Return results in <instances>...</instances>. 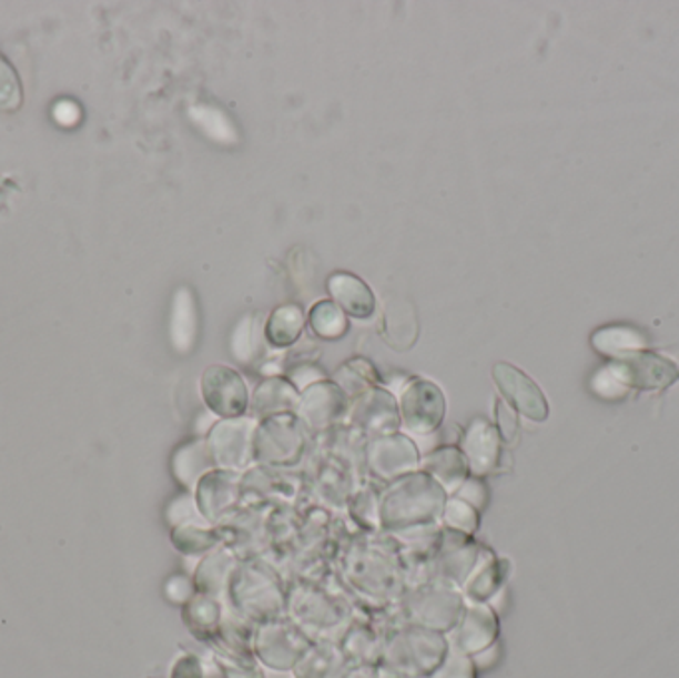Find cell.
Wrapping results in <instances>:
<instances>
[{"label": "cell", "instance_id": "cell-1", "mask_svg": "<svg viewBox=\"0 0 679 678\" xmlns=\"http://www.w3.org/2000/svg\"><path fill=\"white\" fill-rule=\"evenodd\" d=\"M447 496L445 487L422 469L407 474L392 482L379 497V529L404 534L415 527L434 526L442 519Z\"/></svg>", "mask_w": 679, "mask_h": 678}, {"label": "cell", "instance_id": "cell-2", "mask_svg": "<svg viewBox=\"0 0 679 678\" xmlns=\"http://www.w3.org/2000/svg\"><path fill=\"white\" fill-rule=\"evenodd\" d=\"M229 611L251 625L286 617V593L273 569L261 561L236 565L225 595Z\"/></svg>", "mask_w": 679, "mask_h": 678}, {"label": "cell", "instance_id": "cell-3", "mask_svg": "<svg viewBox=\"0 0 679 678\" xmlns=\"http://www.w3.org/2000/svg\"><path fill=\"white\" fill-rule=\"evenodd\" d=\"M447 652L449 639L444 633L399 623L384 630L379 667L404 677L425 678L444 662Z\"/></svg>", "mask_w": 679, "mask_h": 678}, {"label": "cell", "instance_id": "cell-4", "mask_svg": "<svg viewBox=\"0 0 679 678\" xmlns=\"http://www.w3.org/2000/svg\"><path fill=\"white\" fill-rule=\"evenodd\" d=\"M286 617L312 640L338 642L352 623V609L348 603L316 585H296L286 593Z\"/></svg>", "mask_w": 679, "mask_h": 678}, {"label": "cell", "instance_id": "cell-5", "mask_svg": "<svg viewBox=\"0 0 679 678\" xmlns=\"http://www.w3.org/2000/svg\"><path fill=\"white\" fill-rule=\"evenodd\" d=\"M404 623L449 635L467 607L463 593L449 583H425L404 595Z\"/></svg>", "mask_w": 679, "mask_h": 678}, {"label": "cell", "instance_id": "cell-6", "mask_svg": "<svg viewBox=\"0 0 679 678\" xmlns=\"http://www.w3.org/2000/svg\"><path fill=\"white\" fill-rule=\"evenodd\" d=\"M308 446V431L294 412L259 421L255 432V462L274 468H288L301 462Z\"/></svg>", "mask_w": 679, "mask_h": 678}, {"label": "cell", "instance_id": "cell-7", "mask_svg": "<svg viewBox=\"0 0 679 678\" xmlns=\"http://www.w3.org/2000/svg\"><path fill=\"white\" fill-rule=\"evenodd\" d=\"M314 640L288 617L259 625L253 635V652L264 669L293 672Z\"/></svg>", "mask_w": 679, "mask_h": 678}, {"label": "cell", "instance_id": "cell-8", "mask_svg": "<svg viewBox=\"0 0 679 678\" xmlns=\"http://www.w3.org/2000/svg\"><path fill=\"white\" fill-rule=\"evenodd\" d=\"M348 581L374 601H394L402 597L404 581L392 559L377 549L358 547L346 557Z\"/></svg>", "mask_w": 679, "mask_h": 678}, {"label": "cell", "instance_id": "cell-9", "mask_svg": "<svg viewBox=\"0 0 679 678\" xmlns=\"http://www.w3.org/2000/svg\"><path fill=\"white\" fill-rule=\"evenodd\" d=\"M447 402L437 384L425 378H409L399 396L402 426L412 436H432L444 424Z\"/></svg>", "mask_w": 679, "mask_h": 678}, {"label": "cell", "instance_id": "cell-10", "mask_svg": "<svg viewBox=\"0 0 679 678\" xmlns=\"http://www.w3.org/2000/svg\"><path fill=\"white\" fill-rule=\"evenodd\" d=\"M259 421L253 416L217 421L207 432V446L215 466L231 472H245L255 462V432Z\"/></svg>", "mask_w": 679, "mask_h": 678}, {"label": "cell", "instance_id": "cell-11", "mask_svg": "<svg viewBox=\"0 0 679 678\" xmlns=\"http://www.w3.org/2000/svg\"><path fill=\"white\" fill-rule=\"evenodd\" d=\"M201 396L209 412L221 421L246 416L251 406L245 378L225 364H213L203 373Z\"/></svg>", "mask_w": 679, "mask_h": 678}, {"label": "cell", "instance_id": "cell-12", "mask_svg": "<svg viewBox=\"0 0 679 678\" xmlns=\"http://www.w3.org/2000/svg\"><path fill=\"white\" fill-rule=\"evenodd\" d=\"M369 474L379 482H396L407 474H414L422 464V452L414 439L406 434H387L372 438L368 444Z\"/></svg>", "mask_w": 679, "mask_h": 678}, {"label": "cell", "instance_id": "cell-13", "mask_svg": "<svg viewBox=\"0 0 679 678\" xmlns=\"http://www.w3.org/2000/svg\"><path fill=\"white\" fill-rule=\"evenodd\" d=\"M489 551L485 545L482 547L475 544L469 535L445 529L435 555V574L439 575L437 579L459 589L475 574Z\"/></svg>", "mask_w": 679, "mask_h": 678}, {"label": "cell", "instance_id": "cell-14", "mask_svg": "<svg viewBox=\"0 0 679 678\" xmlns=\"http://www.w3.org/2000/svg\"><path fill=\"white\" fill-rule=\"evenodd\" d=\"M193 492L199 514L213 526L235 512L243 494V476L231 469H211L199 479Z\"/></svg>", "mask_w": 679, "mask_h": 678}, {"label": "cell", "instance_id": "cell-15", "mask_svg": "<svg viewBox=\"0 0 679 678\" xmlns=\"http://www.w3.org/2000/svg\"><path fill=\"white\" fill-rule=\"evenodd\" d=\"M493 381L513 411L520 412L528 421H547V398L528 374L513 364L497 363L493 366Z\"/></svg>", "mask_w": 679, "mask_h": 678}, {"label": "cell", "instance_id": "cell-16", "mask_svg": "<svg viewBox=\"0 0 679 678\" xmlns=\"http://www.w3.org/2000/svg\"><path fill=\"white\" fill-rule=\"evenodd\" d=\"M499 637V615L489 603H467L457 627L447 635L449 647L473 657L489 649Z\"/></svg>", "mask_w": 679, "mask_h": 678}, {"label": "cell", "instance_id": "cell-17", "mask_svg": "<svg viewBox=\"0 0 679 678\" xmlns=\"http://www.w3.org/2000/svg\"><path fill=\"white\" fill-rule=\"evenodd\" d=\"M348 411V394L332 381H321L301 392L296 416L301 418L306 431H326L338 422Z\"/></svg>", "mask_w": 679, "mask_h": 678}, {"label": "cell", "instance_id": "cell-18", "mask_svg": "<svg viewBox=\"0 0 679 678\" xmlns=\"http://www.w3.org/2000/svg\"><path fill=\"white\" fill-rule=\"evenodd\" d=\"M352 422L362 431L372 434L374 438L396 434L397 428L402 426L399 404L392 392H387L382 386H374L356 398Z\"/></svg>", "mask_w": 679, "mask_h": 678}, {"label": "cell", "instance_id": "cell-19", "mask_svg": "<svg viewBox=\"0 0 679 678\" xmlns=\"http://www.w3.org/2000/svg\"><path fill=\"white\" fill-rule=\"evenodd\" d=\"M500 442L503 439L499 432L485 418H475L467 426V431L463 432L459 449L467 458L472 476L482 478L499 468Z\"/></svg>", "mask_w": 679, "mask_h": 678}, {"label": "cell", "instance_id": "cell-20", "mask_svg": "<svg viewBox=\"0 0 679 678\" xmlns=\"http://www.w3.org/2000/svg\"><path fill=\"white\" fill-rule=\"evenodd\" d=\"M622 368L628 386L653 391V388H666L673 381H678L679 371L676 364L668 358H661L658 354L634 353L618 361Z\"/></svg>", "mask_w": 679, "mask_h": 678}, {"label": "cell", "instance_id": "cell-21", "mask_svg": "<svg viewBox=\"0 0 679 678\" xmlns=\"http://www.w3.org/2000/svg\"><path fill=\"white\" fill-rule=\"evenodd\" d=\"M328 293L332 301L352 318L366 321L376 313V295L358 275L340 271L328 279Z\"/></svg>", "mask_w": 679, "mask_h": 678}, {"label": "cell", "instance_id": "cell-22", "mask_svg": "<svg viewBox=\"0 0 679 678\" xmlns=\"http://www.w3.org/2000/svg\"><path fill=\"white\" fill-rule=\"evenodd\" d=\"M352 669L348 657L334 640H314L294 667V678H344Z\"/></svg>", "mask_w": 679, "mask_h": 678}, {"label": "cell", "instance_id": "cell-23", "mask_svg": "<svg viewBox=\"0 0 679 678\" xmlns=\"http://www.w3.org/2000/svg\"><path fill=\"white\" fill-rule=\"evenodd\" d=\"M382 642L384 633L364 619H352L338 640L340 649L348 657L352 667H379Z\"/></svg>", "mask_w": 679, "mask_h": 678}, {"label": "cell", "instance_id": "cell-24", "mask_svg": "<svg viewBox=\"0 0 679 678\" xmlns=\"http://www.w3.org/2000/svg\"><path fill=\"white\" fill-rule=\"evenodd\" d=\"M419 469L429 474L432 478L437 479L445 492L449 494L462 486L463 482L472 478V469L467 464V458L463 456V452L455 446H442L434 448L429 454H425L419 464Z\"/></svg>", "mask_w": 679, "mask_h": 678}, {"label": "cell", "instance_id": "cell-25", "mask_svg": "<svg viewBox=\"0 0 679 678\" xmlns=\"http://www.w3.org/2000/svg\"><path fill=\"white\" fill-rule=\"evenodd\" d=\"M298 398H301V392L294 388L288 378H283V376L266 378L264 383L256 386L255 394H253V401H251L253 418L264 421L276 414L296 412Z\"/></svg>", "mask_w": 679, "mask_h": 678}, {"label": "cell", "instance_id": "cell-26", "mask_svg": "<svg viewBox=\"0 0 679 678\" xmlns=\"http://www.w3.org/2000/svg\"><path fill=\"white\" fill-rule=\"evenodd\" d=\"M215 459L211 456L207 439H189L183 446L175 449L171 458V472L181 486L188 489H195L199 479L203 478L207 472L215 469Z\"/></svg>", "mask_w": 679, "mask_h": 678}, {"label": "cell", "instance_id": "cell-27", "mask_svg": "<svg viewBox=\"0 0 679 678\" xmlns=\"http://www.w3.org/2000/svg\"><path fill=\"white\" fill-rule=\"evenodd\" d=\"M170 335L173 348L180 354L193 351L199 336L197 301L188 287H181L175 293L171 306Z\"/></svg>", "mask_w": 679, "mask_h": 678}, {"label": "cell", "instance_id": "cell-28", "mask_svg": "<svg viewBox=\"0 0 679 678\" xmlns=\"http://www.w3.org/2000/svg\"><path fill=\"white\" fill-rule=\"evenodd\" d=\"M236 559L226 549H213L211 554L201 559V564L195 567L193 583L195 589L201 595H209L215 599H223L226 595V587L231 581V575L236 569Z\"/></svg>", "mask_w": 679, "mask_h": 678}, {"label": "cell", "instance_id": "cell-29", "mask_svg": "<svg viewBox=\"0 0 679 678\" xmlns=\"http://www.w3.org/2000/svg\"><path fill=\"white\" fill-rule=\"evenodd\" d=\"M509 575V561L489 551L475 574L462 587L467 603H489L497 593L503 591Z\"/></svg>", "mask_w": 679, "mask_h": 678}, {"label": "cell", "instance_id": "cell-30", "mask_svg": "<svg viewBox=\"0 0 679 678\" xmlns=\"http://www.w3.org/2000/svg\"><path fill=\"white\" fill-rule=\"evenodd\" d=\"M419 335L415 308L406 298L389 301L384 313V338L396 351H409Z\"/></svg>", "mask_w": 679, "mask_h": 678}, {"label": "cell", "instance_id": "cell-31", "mask_svg": "<svg viewBox=\"0 0 679 678\" xmlns=\"http://www.w3.org/2000/svg\"><path fill=\"white\" fill-rule=\"evenodd\" d=\"M223 617H225L223 605L209 595L197 593L188 605H183V621L188 625V629L207 645L211 640L217 639Z\"/></svg>", "mask_w": 679, "mask_h": 678}, {"label": "cell", "instance_id": "cell-32", "mask_svg": "<svg viewBox=\"0 0 679 678\" xmlns=\"http://www.w3.org/2000/svg\"><path fill=\"white\" fill-rule=\"evenodd\" d=\"M306 325V316L301 306L288 303L274 308L264 323V341L274 348H288L298 343Z\"/></svg>", "mask_w": 679, "mask_h": 678}, {"label": "cell", "instance_id": "cell-33", "mask_svg": "<svg viewBox=\"0 0 679 678\" xmlns=\"http://www.w3.org/2000/svg\"><path fill=\"white\" fill-rule=\"evenodd\" d=\"M264 326L263 318L251 313L243 316L231 335V353L241 364L255 363L263 356Z\"/></svg>", "mask_w": 679, "mask_h": 678}, {"label": "cell", "instance_id": "cell-34", "mask_svg": "<svg viewBox=\"0 0 679 678\" xmlns=\"http://www.w3.org/2000/svg\"><path fill=\"white\" fill-rule=\"evenodd\" d=\"M592 346L606 356H616L622 361L626 356L640 353L646 346L643 336L630 326H606L592 335Z\"/></svg>", "mask_w": 679, "mask_h": 678}, {"label": "cell", "instance_id": "cell-35", "mask_svg": "<svg viewBox=\"0 0 679 678\" xmlns=\"http://www.w3.org/2000/svg\"><path fill=\"white\" fill-rule=\"evenodd\" d=\"M171 542L180 554L199 557V555L211 554L213 549H217V545L221 544V535L213 529V526H209L207 522H197V524L173 527Z\"/></svg>", "mask_w": 679, "mask_h": 678}, {"label": "cell", "instance_id": "cell-36", "mask_svg": "<svg viewBox=\"0 0 679 678\" xmlns=\"http://www.w3.org/2000/svg\"><path fill=\"white\" fill-rule=\"evenodd\" d=\"M312 333L322 341H340L348 335V315L334 301H318L308 313Z\"/></svg>", "mask_w": 679, "mask_h": 678}, {"label": "cell", "instance_id": "cell-37", "mask_svg": "<svg viewBox=\"0 0 679 678\" xmlns=\"http://www.w3.org/2000/svg\"><path fill=\"white\" fill-rule=\"evenodd\" d=\"M191 120L219 144H236L239 132L229 115L217 105L197 104L189 110Z\"/></svg>", "mask_w": 679, "mask_h": 678}, {"label": "cell", "instance_id": "cell-38", "mask_svg": "<svg viewBox=\"0 0 679 678\" xmlns=\"http://www.w3.org/2000/svg\"><path fill=\"white\" fill-rule=\"evenodd\" d=\"M336 384L348 394V398H358L369 388L379 386V374H377L376 366L368 363L366 358H352L348 363L342 364V368H338Z\"/></svg>", "mask_w": 679, "mask_h": 678}, {"label": "cell", "instance_id": "cell-39", "mask_svg": "<svg viewBox=\"0 0 679 678\" xmlns=\"http://www.w3.org/2000/svg\"><path fill=\"white\" fill-rule=\"evenodd\" d=\"M213 662L223 678H266L261 662L253 652H236L213 645Z\"/></svg>", "mask_w": 679, "mask_h": 678}, {"label": "cell", "instance_id": "cell-40", "mask_svg": "<svg viewBox=\"0 0 679 678\" xmlns=\"http://www.w3.org/2000/svg\"><path fill=\"white\" fill-rule=\"evenodd\" d=\"M445 529H452L455 534L473 535L477 534L479 524H482V512L469 506L467 502H463L459 497H447L445 502L444 514Z\"/></svg>", "mask_w": 679, "mask_h": 678}, {"label": "cell", "instance_id": "cell-41", "mask_svg": "<svg viewBox=\"0 0 679 678\" xmlns=\"http://www.w3.org/2000/svg\"><path fill=\"white\" fill-rule=\"evenodd\" d=\"M22 100H24V92H22L19 72L7 58L0 54V110L17 112L22 105Z\"/></svg>", "mask_w": 679, "mask_h": 678}, {"label": "cell", "instance_id": "cell-42", "mask_svg": "<svg viewBox=\"0 0 679 678\" xmlns=\"http://www.w3.org/2000/svg\"><path fill=\"white\" fill-rule=\"evenodd\" d=\"M630 386L624 376L620 364H610L600 368V373L595 374L592 378V391L600 394L604 398H620L626 394Z\"/></svg>", "mask_w": 679, "mask_h": 678}, {"label": "cell", "instance_id": "cell-43", "mask_svg": "<svg viewBox=\"0 0 679 678\" xmlns=\"http://www.w3.org/2000/svg\"><path fill=\"white\" fill-rule=\"evenodd\" d=\"M425 678H477V667H475L472 657L449 647V652L445 655L444 662L429 677Z\"/></svg>", "mask_w": 679, "mask_h": 678}, {"label": "cell", "instance_id": "cell-44", "mask_svg": "<svg viewBox=\"0 0 679 678\" xmlns=\"http://www.w3.org/2000/svg\"><path fill=\"white\" fill-rule=\"evenodd\" d=\"M354 517L368 529H379V499L372 487H364L354 499Z\"/></svg>", "mask_w": 679, "mask_h": 678}, {"label": "cell", "instance_id": "cell-45", "mask_svg": "<svg viewBox=\"0 0 679 678\" xmlns=\"http://www.w3.org/2000/svg\"><path fill=\"white\" fill-rule=\"evenodd\" d=\"M170 517L171 526L178 527L183 524H197V522H205L203 516L199 514L197 504H195V497L180 496L170 506L168 512ZM211 526V524H209Z\"/></svg>", "mask_w": 679, "mask_h": 678}, {"label": "cell", "instance_id": "cell-46", "mask_svg": "<svg viewBox=\"0 0 679 678\" xmlns=\"http://www.w3.org/2000/svg\"><path fill=\"white\" fill-rule=\"evenodd\" d=\"M197 595L195 589V583L193 579H189L185 575H173L165 583V597L170 599L173 605H188L193 597Z\"/></svg>", "mask_w": 679, "mask_h": 678}, {"label": "cell", "instance_id": "cell-47", "mask_svg": "<svg viewBox=\"0 0 679 678\" xmlns=\"http://www.w3.org/2000/svg\"><path fill=\"white\" fill-rule=\"evenodd\" d=\"M495 416H497V432H499L500 439L503 442H515L517 438V432H519V421H517V414L510 408L509 404L505 401H497L495 404Z\"/></svg>", "mask_w": 679, "mask_h": 678}, {"label": "cell", "instance_id": "cell-48", "mask_svg": "<svg viewBox=\"0 0 679 678\" xmlns=\"http://www.w3.org/2000/svg\"><path fill=\"white\" fill-rule=\"evenodd\" d=\"M453 496L459 497L463 502H467L469 506L482 512L483 507L487 506L489 492H487V486L483 484L482 478H475V476H473V478L467 479V482H463L462 486L455 489Z\"/></svg>", "mask_w": 679, "mask_h": 678}, {"label": "cell", "instance_id": "cell-49", "mask_svg": "<svg viewBox=\"0 0 679 678\" xmlns=\"http://www.w3.org/2000/svg\"><path fill=\"white\" fill-rule=\"evenodd\" d=\"M170 678H207L205 677V665L197 655L183 652L173 662Z\"/></svg>", "mask_w": 679, "mask_h": 678}, {"label": "cell", "instance_id": "cell-50", "mask_svg": "<svg viewBox=\"0 0 679 678\" xmlns=\"http://www.w3.org/2000/svg\"><path fill=\"white\" fill-rule=\"evenodd\" d=\"M288 381L293 383L294 388L296 391L302 392L306 391L308 386L312 384L321 383V381H326V374L322 368H318L316 364L312 363H302L298 366H294L291 374H288Z\"/></svg>", "mask_w": 679, "mask_h": 678}, {"label": "cell", "instance_id": "cell-51", "mask_svg": "<svg viewBox=\"0 0 679 678\" xmlns=\"http://www.w3.org/2000/svg\"><path fill=\"white\" fill-rule=\"evenodd\" d=\"M52 114L60 125H75L80 122V108L74 102H58Z\"/></svg>", "mask_w": 679, "mask_h": 678}, {"label": "cell", "instance_id": "cell-52", "mask_svg": "<svg viewBox=\"0 0 679 678\" xmlns=\"http://www.w3.org/2000/svg\"><path fill=\"white\" fill-rule=\"evenodd\" d=\"M473 662H475V667L477 670L490 669L497 659H499V645L495 642V645H490L489 649L482 650V652H477V655H473Z\"/></svg>", "mask_w": 679, "mask_h": 678}, {"label": "cell", "instance_id": "cell-53", "mask_svg": "<svg viewBox=\"0 0 679 678\" xmlns=\"http://www.w3.org/2000/svg\"><path fill=\"white\" fill-rule=\"evenodd\" d=\"M344 678H377V667H352L348 675Z\"/></svg>", "mask_w": 679, "mask_h": 678}, {"label": "cell", "instance_id": "cell-54", "mask_svg": "<svg viewBox=\"0 0 679 678\" xmlns=\"http://www.w3.org/2000/svg\"><path fill=\"white\" fill-rule=\"evenodd\" d=\"M377 678H412L404 677V675H397L394 670L382 669V667H377Z\"/></svg>", "mask_w": 679, "mask_h": 678}, {"label": "cell", "instance_id": "cell-55", "mask_svg": "<svg viewBox=\"0 0 679 678\" xmlns=\"http://www.w3.org/2000/svg\"><path fill=\"white\" fill-rule=\"evenodd\" d=\"M284 678H294V675H293V672H286V677H284Z\"/></svg>", "mask_w": 679, "mask_h": 678}]
</instances>
